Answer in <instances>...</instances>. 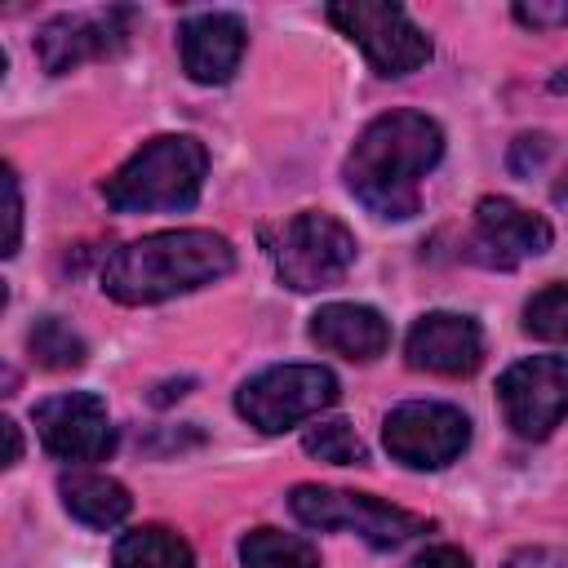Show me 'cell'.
<instances>
[{
    "instance_id": "cell-1",
    "label": "cell",
    "mask_w": 568,
    "mask_h": 568,
    "mask_svg": "<svg viewBox=\"0 0 568 568\" xmlns=\"http://www.w3.org/2000/svg\"><path fill=\"white\" fill-rule=\"evenodd\" d=\"M444 155V129L426 111L377 115L346 155V191L377 217L408 222L422 209V178Z\"/></svg>"
},
{
    "instance_id": "cell-2",
    "label": "cell",
    "mask_w": 568,
    "mask_h": 568,
    "mask_svg": "<svg viewBox=\"0 0 568 568\" xmlns=\"http://www.w3.org/2000/svg\"><path fill=\"white\" fill-rule=\"evenodd\" d=\"M231 266H235V248L217 231L204 226L155 231L124 244L102 266V293L115 297L120 306H155L222 280Z\"/></svg>"
},
{
    "instance_id": "cell-3",
    "label": "cell",
    "mask_w": 568,
    "mask_h": 568,
    "mask_svg": "<svg viewBox=\"0 0 568 568\" xmlns=\"http://www.w3.org/2000/svg\"><path fill=\"white\" fill-rule=\"evenodd\" d=\"M209 151L191 133H160L142 142L106 182L102 200L115 213H182L200 200Z\"/></svg>"
},
{
    "instance_id": "cell-4",
    "label": "cell",
    "mask_w": 568,
    "mask_h": 568,
    "mask_svg": "<svg viewBox=\"0 0 568 568\" xmlns=\"http://www.w3.org/2000/svg\"><path fill=\"white\" fill-rule=\"evenodd\" d=\"M288 510L306 528H342V532L364 537L373 550H395L430 528V519L404 506H390L373 493H346V488H324V484H297L288 493Z\"/></svg>"
},
{
    "instance_id": "cell-5",
    "label": "cell",
    "mask_w": 568,
    "mask_h": 568,
    "mask_svg": "<svg viewBox=\"0 0 568 568\" xmlns=\"http://www.w3.org/2000/svg\"><path fill=\"white\" fill-rule=\"evenodd\" d=\"M355 253L359 244L346 222L320 209H302L297 217L284 222L275 240V271L293 293H320L346 280V271L355 266Z\"/></svg>"
},
{
    "instance_id": "cell-6",
    "label": "cell",
    "mask_w": 568,
    "mask_h": 568,
    "mask_svg": "<svg viewBox=\"0 0 568 568\" xmlns=\"http://www.w3.org/2000/svg\"><path fill=\"white\" fill-rule=\"evenodd\" d=\"M333 399H337V377L320 364H275V368L253 373L235 390L240 417L257 426L262 435L293 430L311 422L315 413H324Z\"/></svg>"
},
{
    "instance_id": "cell-7",
    "label": "cell",
    "mask_w": 568,
    "mask_h": 568,
    "mask_svg": "<svg viewBox=\"0 0 568 568\" xmlns=\"http://www.w3.org/2000/svg\"><path fill=\"white\" fill-rule=\"evenodd\" d=\"M328 22L364 49L368 67L377 75H408L430 62V40L426 31L399 9V4H377V0H342L328 4Z\"/></svg>"
},
{
    "instance_id": "cell-8",
    "label": "cell",
    "mask_w": 568,
    "mask_h": 568,
    "mask_svg": "<svg viewBox=\"0 0 568 568\" xmlns=\"http://www.w3.org/2000/svg\"><path fill=\"white\" fill-rule=\"evenodd\" d=\"M386 453L408 470H439L470 444V417L439 399H408L382 422Z\"/></svg>"
},
{
    "instance_id": "cell-9",
    "label": "cell",
    "mask_w": 568,
    "mask_h": 568,
    "mask_svg": "<svg viewBox=\"0 0 568 568\" xmlns=\"http://www.w3.org/2000/svg\"><path fill=\"white\" fill-rule=\"evenodd\" d=\"M138 22V9L129 4H106V9H84V13H58L36 31V53L49 75H67L80 62L111 58L129 44Z\"/></svg>"
},
{
    "instance_id": "cell-10",
    "label": "cell",
    "mask_w": 568,
    "mask_h": 568,
    "mask_svg": "<svg viewBox=\"0 0 568 568\" xmlns=\"http://www.w3.org/2000/svg\"><path fill=\"white\" fill-rule=\"evenodd\" d=\"M497 399L519 439H546L568 417V355H532L501 373Z\"/></svg>"
},
{
    "instance_id": "cell-11",
    "label": "cell",
    "mask_w": 568,
    "mask_h": 568,
    "mask_svg": "<svg viewBox=\"0 0 568 568\" xmlns=\"http://www.w3.org/2000/svg\"><path fill=\"white\" fill-rule=\"evenodd\" d=\"M36 435L44 444V453H53L58 462H102L115 453V426L106 417V404L93 390H62L49 395L31 408Z\"/></svg>"
},
{
    "instance_id": "cell-12",
    "label": "cell",
    "mask_w": 568,
    "mask_h": 568,
    "mask_svg": "<svg viewBox=\"0 0 568 568\" xmlns=\"http://www.w3.org/2000/svg\"><path fill=\"white\" fill-rule=\"evenodd\" d=\"M555 244V231L541 213L506 200V195H484L475 204V231H470V257L484 266H519L528 257H541Z\"/></svg>"
},
{
    "instance_id": "cell-13",
    "label": "cell",
    "mask_w": 568,
    "mask_h": 568,
    "mask_svg": "<svg viewBox=\"0 0 568 568\" xmlns=\"http://www.w3.org/2000/svg\"><path fill=\"white\" fill-rule=\"evenodd\" d=\"M408 368L435 373V377H466L484 359V333L470 315L457 311H430L408 328L404 342Z\"/></svg>"
},
{
    "instance_id": "cell-14",
    "label": "cell",
    "mask_w": 568,
    "mask_h": 568,
    "mask_svg": "<svg viewBox=\"0 0 568 568\" xmlns=\"http://www.w3.org/2000/svg\"><path fill=\"white\" fill-rule=\"evenodd\" d=\"M182 40V71L195 84H226L244 58L248 31L235 13H195L178 31Z\"/></svg>"
},
{
    "instance_id": "cell-15",
    "label": "cell",
    "mask_w": 568,
    "mask_h": 568,
    "mask_svg": "<svg viewBox=\"0 0 568 568\" xmlns=\"http://www.w3.org/2000/svg\"><path fill=\"white\" fill-rule=\"evenodd\" d=\"M311 342L320 351H333L342 359H377L390 346V324L382 320V311L359 306V302H328L311 315Z\"/></svg>"
},
{
    "instance_id": "cell-16",
    "label": "cell",
    "mask_w": 568,
    "mask_h": 568,
    "mask_svg": "<svg viewBox=\"0 0 568 568\" xmlns=\"http://www.w3.org/2000/svg\"><path fill=\"white\" fill-rule=\"evenodd\" d=\"M58 493H62L67 515L80 519L84 528H98V532L124 524L129 510H133L129 488L120 479H111V475H98V470H71V475H62L58 479Z\"/></svg>"
},
{
    "instance_id": "cell-17",
    "label": "cell",
    "mask_w": 568,
    "mask_h": 568,
    "mask_svg": "<svg viewBox=\"0 0 568 568\" xmlns=\"http://www.w3.org/2000/svg\"><path fill=\"white\" fill-rule=\"evenodd\" d=\"M111 564L115 568H195V550L182 532L164 524H142L115 541Z\"/></svg>"
},
{
    "instance_id": "cell-18",
    "label": "cell",
    "mask_w": 568,
    "mask_h": 568,
    "mask_svg": "<svg viewBox=\"0 0 568 568\" xmlns=\"http://www.w3.org/2000/svg\"><path fill=\"white\" fill-rule=\"evenodd\" d=\"M240 564L244 568H320V550L297 532L253 528L240 541Z\"/></svg>"
},
{
    "instance_id": "cell-19",
    "label": "cell",
    "mask_w": 568,
    "mask_h": 568,
    "mask_svg": "<svg viewBox=\"0 0 568 568\" xmlns=\"http://www.w3.org/2000/svg\"><path fill=\"white\" fill-rule=\"evenodd\" d=\"M27 351H31V359H36L40 368H53V373L80 368V364L89 359L84 337H80L67 320H58V315H40V320L31 324V333H27Z\"/></svg>"
},
{
    "instance_id": "cell-20",
    "label": "cell",
    "mask_w": 568,
    "mask_h": 568,
    "mask_svg": "<svg viewBox=\"0 0 568 568\" xmlns=\"http://www.w3.org/2000/svg\"><path fill=\"white\" fill-rule=\"evenodd\" d=\"M302 448L320 462H333V466H364L368 462V448L364 439L355 435L351 422L333 417V422H315L306 435H302Z\"/></svg>"
},
{
    "instance_id": "cell-21",
    "label": "cell",
    "mask_w": 568,
    "mask_h": 568,
    "mask_svg": "<svg viewBox=\"0 0 568 568\" xmlns=\"http://www.w3.org/2000/svg\"><path fill=\"white\" fill-rule=\"evenodd\" d=\"M524 333L568 346V284H546L524 306Z\"/></svg>"
},
{
    "instance_id": "cell-22",
    "label": "cell",
    "mask_w": 568,
    "mask_h": 568,
    "mask_svg": "<svg viewBox=\"0 0 568 568\" xmlns=\"http://www.w3.org/2000/svg\"><path fill=\"white\" fill-rule=\"evenodd\" d=\"M18 240H22V191H18V173L4 164V257L18 253Z\"/></svg>"
},
{
    "instance_id": "cell-23",
    "label": "cell",
    "mask_w": 568,
    "mask_h": 568,
    "mask_svg": "<svg viewBox=\"0 0 568 568\" xmlns=\"http://www.w3.org/2000/svg\"><path fill=\"white\" fill-rule=\"evenodd\" d=\"M515 22H524V27H532V31H550V27H568V0H559V4H546V0H519L515 4Z\"/></svg>"
},
{
    "instance_id": "cell-24",
    "label": "cell",
    "mask_w": 568,
    "mask_h": 568,
    "mask_svg": "<svg viewBox=\"0 0 568 568\" xmlns=\"http://www.w3.org/2000/svg\"><path fill=\"white\" fill-rule=\"evenodd\" d=\"M506 568H568V555L555 546H519L506 555Z\"/></svg>"
},
{
    "instance_id": "cell-25",
    "label": "cell",
    "mask_w": 568,
    "mask_h": 568,
    "mask_svg": "<svg viewBox=\"0 0 568 568\" xmlns=\"http://www.w3.org/2000/svg\"><path fill=\"white\" fill-rule=\"evenodd\" d=\"M408 568H470V555L457 546H430L426 555H417Z\"/></svg>"
},
{
    "instance_id": "cell-26",
    "label": "cell",
    "mask_w": 568,
    "mask_h": 568,
    "mask_svg": "<svg viewBox=\"0 0 568 568\" xmlns=\"http://www.w3.org/2000/svg\"><path fill=\"white\" fill-rule=\"evenodd\" d=\"M0 426H4V466H13L22 457V435H18V422H9V417Z\"/></svg>"
},
{
    "instance_id": "cell-27",
    "label": "cell",
    "mask_w": 568,
    "mask_h": 568,
    "mask_svg": "<svg viewBox=\"0 0 568 568\" xmlns=\"http://www.w3.org/2000/svg\"><path fill=\"white\" fill-rule=\"evenodd\" d=\"M186 386H191V382H186V377H182V382H169V386H160V390H155V395H151V399H155V404H169V399H173V395H178V399H182V395H186Z\"/></svg>"
},
{
    "instance_id": "cell-28",
    "label": "cell",
    "mask_w": 568,
    "mask_h": 568,
    "mask_svg": "<svg viewBox=\"0 0 568 568\" xmlns=\"http://www.w3.org/2000/svg\"><path fill=\"white\" fill-rule=\"evenodd\" d=\"M550 89H555V93H568V67H559V71L550 75Z\"/></svg>"
}]
</instances>
